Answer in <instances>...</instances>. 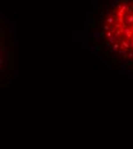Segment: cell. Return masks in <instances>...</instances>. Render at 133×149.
<instances>
[{"label": "cell", "instance_id": "1", "mask_svg": "<svg viewBox=\"0 0 133 149\" xmlns=\"http://www.w3.org/2000/svg\"><path fill=\"white\" fill-rule=\"evenodd\" d=\"M99 38L115 62L133 70V0H118L108 9Z\"/></svg>", "mask_w": 133, "mask_h": 149}, {"label": "cell", "instance_id": "2", "mask_svg": "<svg viewBox=\"0 0 133 149\" xmlns=\"http://www.w3.org/2000/svg\"><path fill=\"white\" fill-rule=\"evenodd\" d=\"M3 52H5V46H3V37L2 33L0 32V68L3 62Z\"/></svg>", "mask_w": 133, "mask_h": 149}]
</instances>
